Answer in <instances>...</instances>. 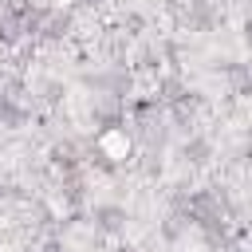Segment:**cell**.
<instances>
[{
    "label": "cell",
    "instance_id": "obj_2",
    "mask_svg": "<svg viewBox=\"0 0 252 252\" xmlns=\"http://www.w3.org/2000/svg\"><path fill=\"white\" fill-rule=\"evenodd\" d=\"M209 154H213V146H209V138H201V134H193V138L181 146V158H185V161H193V165L209 161Z\"/></svg>",
    "mask_w": 252,
    "mask_h": 252
},
{
    "label": "cell",
    "instance_id": "obj_1",
    "mask_svg": "<svg viewBox=\"0 0 252 252\" xmlns=\"http://www.w3.org/2000/svg\"><path fill=\"white\" fill-rule=\"evenodd\" d=\"M94 228L106 232V236L122 232L126 228V209L122 205H94Z\"/></svg>",
    "mask_w": 252,
    "mask_h": 252
},
{
    "label": "cell",
    "instance_id": "obj_3",
    "mask_svg": "<svg viewBox=\"0 0 252 252\" xmlns=\"http://www.w3.org/2000/svg\"><path fill=\"white\" fill-rule=\"evenodd\" d=\"M4 193H8V189H4V181H0V201H4Z\"/></svg>",
    "mask_w": 252,
    "mask_h": 252
}]
</instances>
